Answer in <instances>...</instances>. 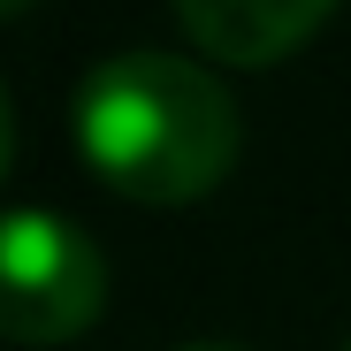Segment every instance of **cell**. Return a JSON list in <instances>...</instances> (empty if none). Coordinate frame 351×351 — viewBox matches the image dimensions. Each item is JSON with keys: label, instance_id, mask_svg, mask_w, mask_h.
Wrapping results in <instances>:
<instances>
[{"label": "cell", "instance_id": "obj_1", "mask_svg": "<svg viewBox=\"0 0 351 351\" xmlns=\"http://www.w3.org/2000/svg\"><path fill=\"white\" fill-rule=\"evenodd\" d=\"M69 130L99 184L145 206L206 199L245 145L237 92L176 46H123L92 62L77 77Z\"/></svg>", "mask_w": 351, "mask_h": 351}, {"label": "cell", "instance_id": "obj_2", "mask_svg": "<svg viewBox=\"0 0 351 351\" xmlns=\"http://www.w3.org/2000/svg\"><path fill=\"white\" fill-rule=\"evenodd\" d=\"M107 306V252L53 206H0V336L69 343Z\"/></svg>", "mask_w": 351, "mask_h": 351}, {"label": "cell", "instance_id": "obj_3", "mask_svg": "<svg viewBox=\"0 0 351 351\" xmlns=\"http://www.w3.org/2000/svg\"><path fill=\"white\" fill-rule=\"evenodd\" d=\"M328 8L336 0H176V23L191 31V46L206 62L252 69V62L290 53L298 38H313Z\"/></svg>", "mask_w": 351, "mask_h": 351}, {"label": "cell", "instance_id": "obj_4", "mask_svg": "<svg viewBox=\"0 0 351 351\" xmlns=\"http://www.w3.org/2000/svg\"><path fill=\"white\" fill-rule=\"evenodd\" d=\"M8 160H16V107H8V92H0V176H8Z\"/></svg>", "mask_w": 351, "mask_h": 351}, {"label": "cell", "instance_id": "obj_5", "mask_svg": "<svg viewBox=\"0 0 351 351\" xmlns=\"http://www.w3.org/2000/svg\"><path fill=\"white\" fill-rule=\"evenodd\" d=\"M176 351H245V343H176Z\"/></svg>", "mask_w": 351, "mask_h": 351}, {"label": "cell", "instance_id": "obj_6", "mask_svg": "<svg viewBox=\"0 0 351 351\" xmlns=\"http://www.w3.org/2000/svg\"><path fill=\"white\" fill-rule=\"evenodd\" d=\"M16 8H31V0H0V23H8V16H16Z\"/></svg>", "mask_w": 351, "mask_h": 351}, {"label": "cell", "instance_id": "obj_7", "mask_svg": "<svg viewBox=\"0 0 351 351\" xmlns=\"http://www.w3.org/2000/svg\"><path fill=\"white\" fill-rule=\"evenodd\" d=\"M343 351H351V343H343Z\"/></svg>", "mask_w": 351, "mask_h": 351}]
</instances>
